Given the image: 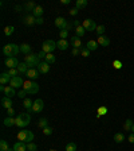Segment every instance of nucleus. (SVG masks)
Listing matches in <instances>:
<instances>
[{
    "instance_id": "obj_10",
    "label": "nucleus",
    "mask_w": 134,
    "mask_h": 151,
    "mask_svg": "<svg viewBox=\"0 0 134 151\" xmlns=\"http://www.w3.org/2000/svg\"><path fill=\"white\" fill-rule=\"evenodd\" d=\"M67 24H68V22L64 19L63 16H58L56 19H55V26H56L59 30H66Z\"/></svg>"
},
{
    "instance_id": "obj_3",
    "label": "nucleus",
    "mask_w": 134,
    "mask_h": 151,
    "mask_svg": "<svg viewBox=\"0 0 134 151\" xmlns=\"http://www.w3.org/2000/svg\"><path fill=\"white\" fill-rule=\"evenodd\" d=\"M24 62H26L27 65H28V68L30 69H35V68H38L39 65H40V59H39V57H38V54H28V55H26L24 57Z\"/></svg>"
},
{
    "instance_id": "obj_35",
    "label": "nucleus",
    "mask_w": 134,
    "mask_h": 151,
    "mask_svg": "<svg viewBox=\"0 0 134 151\" xmlns=\"http://www.w3.org/2000/svg\"><path fill=\"white\" fill-rule=\"evenodd\" d=\"M66 151H77V145L74 143V142H70V143H67L66 145Z\"/></svg>"
},
{
    "instance_id": "obj_5",
    "label": "nucleus",
    "mask_w": 134,
    "mask_h": 151,
    "mask_svg": "<svg viewBox=\"0 0 134 151\" xmlns=\"http://www.w3.org/2000/svg\"><path fill=\"white\" fill-rule=\"evenodd\" d=\"M23 89L26 90L27 93L30 94H36L39 92V85L35 82V81H24V85H23Z\"/></svg>"
},
{
    "instance_id": "obj_36",
    "label": "nucleus",
    "mask_w": 134,
    "mask_h": 151,
    "mask_svg": "<svg viewBox=\"0 0 134 151\" xmlns=\"http://www.w3.org/2000/svg\"><path fill=\"white\" fill-rule=\"evenodd\" d=\"M35 7H36V4L34 3V1H28V3L24 4V8H26L27 11H34L35 10Z\"/></svg>"
},
{
    "instance_id": "obj_1",
    "label": "nucleus",
    "mask_w": 134,
    "mask_h": 151,
    "mask_svg": "<svg viewBox=\"0 0 134 151\" xmlns=\"http://www.w3.org/2000/svg\"><path fill=\"white\" fill-rule=\"evenodd\" d=\"M20 52V46L15 45V43H8L3 47V54L6 55L7 58H12V57H16L19 54Z\"/></svg>"
},
{
    "instance_id": "obj_52",
    "label": "nucleus",
    "mask_w": 134,
    "mask_h": 151,
    "mask_svg": "<svg viewBox=\"0 0 134 151\" xmlns=\"http://www.w3.org/2000/svg\"><path fill=\"white\" fill-rule=\"evenodd\" d=\"M128 140H129V142H130V143H134V134H133V132H131L130 135H129Z\"/></svg>"
},
{
    "instance_id": "obj_46",
    "label": "nucleus",
    "mask_w": 134,
    "mask_h": 151,
    "mask_svg": "<svg viewBox=\"0 0 134 151\" xmlns=\"http://www.w3.org/2000/svg\"><path fill=\"white\" fill-rule=\"evenodd\" d=\"M18 96L20 97V99H26V96H27V92L24 89H20L19 92H18Z\"/></svg>"
},
{
    "instance_id": "obj_43",
    "label": "nucleus",
    "mask_w": 134,
    "mask_h": 151,
    "mask_svg": "<svg viewBox=\"0 0 134 151\" xmlns=\"http://www.w3.org/2000/svg\"><path fill=\"white\" fill-rule=\"evenodd\" d=\"M8 145H7V142L6 140H0V150L1 151H7L8 150Z\"/></svg>"
},
{
    "instance_id": "obj_32",
    "label": "nucleus",
    "mask_w": 134,
    "mask_h": 151,
    "mask_svg": "<svg viewBox=\"0 0 134 151\" xmlns=\"http://www.w3.org/2000/svg\"><path fill=\"white\" fill-rule=\"evenodd\" d=\"M44 61H46V62H47V64L52 65V64H54V62H55V61H56V58H55V55H54V54H52V53H51V54H47V55H46V58H44Z\"/></svg>"
},
{
    "instance_id": "obj_19",
    "label": "nucleus",
    "mask_w": 134,
    "mask_h": 151,
    "mask_svg": "<svg viewBox=\"0 0 134 151\" xmlns=\"http://www.w3.org/2000/svg\"><path fill=\"white\" fill-rule=\"evenodd\" d=\"M24 24L26 26H34V24H36V18L34 15H27L24 18Z\"/></svg>"
},
{
    "instance_id": "obj_47",
    "label": "nucleus",
    "mask_w": 134,
    "mask_h": 151,
    "mask_svg": "<svg viewBox=\"0 0 134 151\" xmlns=\"http://www.w3.org/2000/svg\"><path fill=\"white\" fill-rule=\"evenodd\" d=\"M68 12H70V15H71V16H77V15H78V12H79V10H78V8H73V10H70Z\"/></svg>"
},
{
    "instance_id": "obj_18",
    "label": "nucleus",
    "mask_w": 134,
    "mask_h": 151,
    "mask_svg": "<svg viewBox=\"0 0 134 151\" xmlns=\"http://www.w3.org/2000/svg\"><path fill=\"white\" fill-rule=\"evenodd\" d=\"M11 76L8 73H1L0 74V84L1 85H7V84H10L11 82Z\"/></svg>"
},
{
    "instance_id": "obj_29",
    "label": "nucleus",
    "mask_w": 134,
    "mask_h": 151,
    "mask_svg": "<svg viewBox=\"0 0 134 151\" xmlns=\"http://www.w3.org/2000/svg\"><path fill=\"white\" fill-rule=\"evenodd\" d=\"M125 140V135L122 134V132H117V134H114V142L115 143H122V142Z\"/></svg>"
},
{
    "instance_id": "obj_2",
    "label": "nucleus",
    "mask_w": 134,
    "mask_h": 151,
    "mask_svg": "<svg viewBox=\"0 0 134 151\" xmlns=\"http://www.w3.org/2000/svg\"><path fill=\"white\" fill-rule=\"evenodd\" d=\"M31 123V115L30 113H19L16 116V124L19 128H26L27 125Z\"/></svg>"
},
{
    "instance_id": "obj_50",
    "label": "nucleus",
    "mask_w": 134,
    "mask_h": 151,
    "mask_svg": "<svg viewBox=\"0 0 134 151\" xmlns=\"http://www.w3.org/2000/svg\"><path fill=\"white\" fill-rule=\"evenodd\" d=\"M7 113H8V116H12L13 117V115H15V109H13V108H8V109H7Z\"/></svg>"
},
{
    "instance_id": "obj_11",
    "label": "nucleus",
    "mask_w": 134,
    "mask_h": 151,
    "mask_svg": "<svg viewBox=\"0 0 134 151\" xmlns=\"http://www.w3.org/2000/svg\"><path fill=\"white\" fill-rule=\"evenodd\" d=\"M23 85H24V81H23V78L20 77V76H18V77H12L11 78V82H10V87L12 88H23Z\"/></svg>"
},
{
    "instance_id": "obj_31",
    "label": "nucleus",
    "mask_w": 134,
    "mask_h": 151,
    "mask_svg": "<svg viewBox=\"0 0 134 151\" xmlns=\"http://www.w3.org/2000/svg\"><path fill=\"white\" fill-rule=\"evenodd\" d=\"M38 125L40 127L42 130L46 128V127H48V119H47V117H42V119L38 122Z\"/></svg>"
},
{
    "instance_id": "obj_12",
    "label": "nucleus",
    "mask_w": 134,
    "mask_h": 151,
    "mask_svg": "<svg viewBox=\"0 0 134 151\" xmlns=\"http://www.w3.org/2000/svg\"><path fill=\"white\" fill-rule=\"evenodd\" d=\"M26 76L28 77V80L34 81V80H36V78L40 77V72H39L38 69H28V72L26 73Z\"/></svg>"
},
{
    "instance_id": "obj_16",
    "label": "nucleus",
    "mask_w": 134,
    "mask_h": 151,
    "mask_svg": "<svg viewBox=\"0 0 134 151\" xmlns=\"http://www.w3.org/2000/svg\"><path fill=\"white\" fill-rule=\"evenodd\" d=\"M97 42H98V45H99V46H103V47H107V46L110 45V39H109L106 35L98 36V39H97Z\"/></svg>"
},
{
    "instance_id": "obj_38",
    "label": "nucleus",
    "mask_w": 134,
    "mask_h": 151,
    "mask_svg": "<svg viewBox=\"0 0 134 151\" xmlns=\"http://www.w3.org/2000/svg\"><path fill=\"white\" fill-rule=\"evenodd\" d=\"M105 24H99L98 27H97V30H95V32L98 34V36H102L103 35V32H105Z\"/></svg>"
},
{
    "instance_id": "obj_30",
    "label": "nucleus",
    "mask_w": 134,
    "mask_h": 151,
    "mask_svg": "<svg viewBox=\"0 0 134 151\" xmlns=\"http://www.w3.org/2000/svg\"><path fill=\"white\" fill-rule=\"evenodd\" d=\"M85 34H86V30H85V27L83 26H79V27H77V29H75V35L77 36H83L85 35Z\"/></svg>"
},
{
    "instance_id": "obj_41",
    "label": "nucleus",
    "mask_w": 134,
    "mask_h": 151,
    "mask_svg": "<svg viewBox=\"0 0 134 151\" xmlns=\"http://www.w3.org/2000/svg\"><path fill=\"white\" fill-rule=\"evenodd\" d=\"M36 148H38V146L35 145V143H27V151H36Z\"/></svg>"
},
{
    "instance_id": "obj_6",
    "label": "nucleus",
    "mask_w": 134,
    "mask_h": 151,
    "mask_svg": "<svg viewBox=\"0 0 134 151\" xmlns=\"http://www.w3.org/2000/svg\"><path fill=\"white\" fill-rule=\"evenodd\" d=\"M55 49H56V42H54L52 39H47L42 43V52L47 53V54H51Z\"/></svg>"
},
{
    "instance_id": "obj_48",
    "label": "nucleus",
    "mask_w": 134,
    "mask_h": 151,
    "mask_svg": "<svg viewBox=\"0 0 134 151\" xmlns=\"http://www.w3.org/2000/svg\"><path fill=\"white\" fill-rule=\"evenodd\" d=\"M71 54H73V57H75V55H79L80 54V49H74L73 47V52H71Z\"/></svg>"
},
{
    "instance_id": "obj_27",
    "label": "nucleus",
    "mask_w": 134,
    "mask_h": 151,
    "mask_svg": "<svg viewBox=\"0 0 134 151\" xmlns=\"http://www.w3.org/2000/svg\"><path fill=\"white\" fill-rule=\"evenodd\" d=\"M87 4H89V1L87 0H77L75 1V8H78V10H83V8H86Z\"/></svg>"
},
{
    "instance_id": "obj_8",
    "label": "nucleus",
    "mask_w": 134,
    "mask_h": 151,
    "mask_svg": "<svg viewBox=\"0 0 134 151\" xmlns=\"http://www.w3.org/2000/svg\"><path fill=\"white\" fill-rule=\"evenodd\" d=\"M19 59L16 57H12V58H7L6 62H4V65H6L8 69H18V66H19Z\"/></svg>"
},
{
    "instance_id": "obj_26",
    "label": "nucleus",
    "mask_w": 134,
    "mask_h": 151,
    "mask_svg": "<svg viewBox=\"0 0 134 151\" xmlns=\"http://www.w3.org/2000/svg\"><path fill=\"white\" fill-rule=\"evenodd\" d=\"M28 69H30V68H28V65H27L24 61L20 62L19 66H18V70H19V73H20V74H26L27 72H28Z\"/></svg>"
},
{
    "instance_id": "obj_9",
    "label": "nucleus",
    "mask_w": 134,
    "mask_h": 151,
    "mask_svg": "<svg viewBox=\"0 0 134 151\" xmlns=\"http://www.w3.org/2000/svg\"><path fill=\"white\" fill-rule=\"evenodd\" d=\"M43 108H44V103H43V100L36 99L35 101H34V105H32V111H34V113H40L42 111H43Z\"/></svg>"
},
{
    "instance_id": "obj_42",
    "label": "nucleus",
    "mask_w": 134,
    "mask_h": 151,
    "mask_svg": "<svg viewBox=\"0 0 134 151\" xmlns=\"http://www.w3.org/2000/svg\"><path fill=\"white\" fill-rule=\"evenodd\" d=\"M90 53H91V52H90V50H89V49H86V47H85V49H80V55H83V57H85V58H87V57H89V55H90Z\"/></svg>"
},
{
    "instance_id": "obj_39",
    "label": "nucleus",
    "mask_w": 134,
    "mask_h": 151,
    "mask_svg": "<svg viewBox=\"0 0 134 151\" xmlns=\"http://www.w3.org/2000/svg\"><path fill=\"white\" fill-rule=\"evenodd\" d=\"M106 113H107V108H106V107H99L98 108V117L106 115Z\"/></svg>"
},
{
    "instance_id": "obj_44",
    "label": "nucleus",
    "mask_w": 134,
    "mask_h": 151,
    "mask_svg": "<svg viewBox=\"0 0 134 151\" xmlns=\"http://www.w3.org/2000/svg\"><path fill=\"white\" fill-rule=\"evenodd\" d=\"M59 36H61V39H66L68 36V30H61L59 31Z\"/></svg>"
},
{
    "instance_id": "obj_25",
    "label": "nucleus",
    "mask_w": 134,
    "mask_h": 151,
    "mask_svg": "<svg viewBox=\"0 0 134 151\" xmlns=\"http://www.w3.org/2000/svg\"><path fill=\"white\" fill-rule=\"evenodd\" d=\"M98 46L99 45H98V42L97 41H89L86 43V49H89L90 52H95L97 49H98Z\"/></svg>"
},
{
    "instance_id": "obj_37",
    "label": "nucleus",
    "mask_w": 134,
    "mask_h": 151,
    "mask_svg": "<svg viewBox=\"0 0 134 151\" xmlns=\"http://www.w3.org/2000/svg\"><path fill=\"white\" fill-rule=\"evenodd\" d=\"M122 66H123L122 61H119V59H114V61H113V68H114V69L119 70V69H122Z\"/></svg>"
},
{
    "instance_id": "obj_24",
    "label": "nucleus",
    "mask_w": 134,
    "mask_h": 151,
    "mask_svg": "<svg viewBox=\"0 0 134 151\" xmlns=\"http://www.w3.org/2000/svg\"><path fill=\"white\" fill-rule=\"evenodd\" d=\"M31 50L32 49L28 43H22V45H20V53H23V54H26V55L31 54Z\"/></svg>"
},
{
    "instance_id": "obj_49",
    "label": "nucleus",
    "mask_w": 134,
    "mask_h": 151,
    "mask_svg": "<svg viewBox=\"0 0 134 151\" xmlns=\"http://www.w3.org/2000/svg\"><path fill=\"white\" fill-rule=\"evenodd\" d=\"M46 55H47V53H44V52H39V53H38V57H39V59H44V58H46Z\"/></svg>"
},
{
    "instance_id": "obj_53",
    "label": "nucleus",
    "mask_w": 134,
    "mask_h": 151,
    "mask_svg": "<svg viewBox=\"0 0 134 151\" xmlns=\"http://www.w3.org/2000/svg\"><path fill=\"white\" fill-rule=\"evenodd\" d=\"M43 22H44V20H43V18H36V24H39V26H40V24H43Z\"/></svg>"
},
{
    "instance_id": "obj_23",
    "label": "nucleus",
    "mask_w": 134,
    "mask_h": 151,
    "mask_svg": "<svg viewBox=\"0 0 134 151\" xmlns=\"http://www.w3.org/2000/svg\"><path fill=\"white\" fill-rule=\"evenodd\" d=\"M68 42L66 41V39H59V41L56 42V49H59V50H66L67 47H68Z\"/></svg>"
},
{
    "instance_id": "obj_33",
    "label": "nucleus",
    "mask_w": 134,
    "mask_h": 151,
    "mask_svg": "<svg viewBox=\"0 0 134 151\" xmlns=\"http://www.w3.org/2000/svg\"><path fill=\"white\" fill-rule=\"evenodd\" d=\"M13 31H15V27H13V26H7L6 29H4V35H6V36H11L13 34Z\"/></svg>"
},
{
    "instance_id": "obj_4",
    "label": "nucleus",
    "mask_w": 134,
    "mask_h": 151,
    "mask_svg": "<svg viewBox=\"0 0 134 151\" xmlns=\"http://www.w3.org/2000/svg\"><path fill=\"white\" fill-rule=\"evenodd\" d=\"M18 140L23 142V143H31L34 140V134L28 130H22V131L18 132Z\"/></svg>"
},
{
    "instance_id": "obj_14",
    "label": "nucleus",
    "mask_w": 134,
    "mask_h": 151,
    "mask_svg": "<svg viewBox=\"0 0 134 151\" xmlns=\"http://www.w3.org/2000/svg\"><path fill=\"white\" fill-rule=\"evenodd\" d=\"M36 69L40 72V74H47L48 72H50V64H47L46 61H42L40 65H39Z\"/></svg>"
},
{
    "instance_id": "obj_54",
    "label": "nucleus",
    "mask_w": 134,
    "mask_h": 151,
    "mask_svg": "<svg viewBox=\"0 0 134 151\" xmlns=\"http://www.w3.org/2000/svg\"><path fill=\"white\" fill-rule=\"evenodd\" d=\"M61 3L63 6H67V4H70V0H61Z\"/></svg>"
},
{
    "instance_id": "obj_28",
    "label": "nucleus",
    "mask_w": 134,
    "mask_h": 151,
    "mask_svg": "<svg viewBox=\"0 0 134 151\" xmlns=\"http://www.w3.org/2000/svg\"><path fill=\"white\" fill-rule=\"evenodd\" d=\"M43 12H44V11H43V7H42V6H36L35 10L32 11V15L35 16V18H42Z\"/></svg>"
},
{
    "instance_id": "obj_51",
    "label": "nucleus",
    "mask_w": 134,
    "mask_h": 151,
    "mask_svg": "<svg viewBox=\"0 0 134 151\" xmlns=\"http://www.w3.org/2000/svg\"><path fill=\"white\" fill-rule=\"evenodd\" d=\"M73 26L77 29V27H79V26H82L80 24V20H73Z\"/></svg>"
},
{
    "instance_id": "obj_57",
    "label": "nucleus",
    "mask_w": 134,
    "mask_h": 151,
    "mask_svg": "<svg viewBox=\"0 0 134 151\" xmlns=\"http://www.w3.org/2000/svg\"><path fill=\"white\" fill-rule=\"evenodd\" d=\"M131 132H133V134H134V124H133V128H131Z\"/></svg>"
},
{
    "instance_id": "obj_7",
    "label": "nucleus",
    "mask_w": 134,
    "mask_h": 151,
    "mask_svg": "<svg viewBox=\"0 0 134 151\" xmlns=\"http://www.w3.org/2000/svg\"><path fill=\"white\" fill-rule=\"evenodd\" d=\"M82 26L85 27V30H86V31H95L97 27H98V24H97L93 19H86V20H83Z\"/></svg>"
},
{
    "instance_id": "obj_20",
    "label": "nucleus",
    "mask_w": 134,
    "mask_h": 151,
    "mask_svg": "<svg viewBox=\"0 0 134 151\" xmlns=\"http://www.w3.org/2000/svg\"><path fill=\"white\" fill-rule=\"evenodd\" d=\"M4 96H7V97H13L16 94V90H15V88H12V87H6L4 88Z\"/></svg>"
},
{
    "instance_id": "obj_55",
    "label": "nucleus",
    "mask_w": 134,
    "mask_h": 151,
    "mask_svg": "<svg viewBox=\"0 0 134 151\" xmlns=\"http://www.w3.org/2000/svg\"><path fill=\"white\" fill-rule=\"evenodd\" d=\"M15 10H16V11H18V12H19V11H20V10H22V7H20V6H16V7H15Z\"/></svg>"
},
{
    "instance_id": "obj_34",
    "label": "nucleus",
    "mask_w": 134,
    "mask_h": 151,
    "mask_svg": "<svg viewBox=\"0 0 134 151\" xmlns=\"http://www.w3.org/2000/svg\"><path fill=\"white\" fill-rule=\"evenodd\" d=\"M133 124H134V122L131 119H128L126 122H125V124H123V128L126 130V131H131V128H133Z\"/></svg>"
},
{
    "instance_id": "obj_22",
    "label": "nucleus",
    "mask_w": 134,
    "mask_h": 151,
    "mask_svg": "<svg viewBox=\"0 0 134 151\" xmlns=\"http://www.w3.org/2000/svg\"><path fill=\"white\" fill-rule=\"evenodd\" d=\"M3 124L6 125V127H12V125H15V124H16V117L8 116V117H6V119L3 120Z\"/></svg>"
},
{
    "instance_id": "obj_40",
    "label": "nucleus",
    "mask_w": 134,
    "mask_h": 151,
    "mask_svg": "<svg viewBox=\"0 0 134 151\" xmlns=\"http://www.w3.org/2000/svg\"><path fill=\"white\" fill-rule=\"evenodd\" d=\"M8 74H10L11 77H18L20 73L18 69H8Z\"/></svg>"
},
{
    "instance_id": "obj_58",
    "label": "nucleus",
    "mask_w": 134,
    "mask_h": 151,
    "mask_svg": "<svg viewBox=\"0 0 134 151\" xmlns=\"http://www.w3.org/2000/svg\"><path fill=\"white\" fill-rule=\"evenodd\" d=\"M50 151H56V150H50Z\"/></svg>"
},
{
    "instance_id": "obj_15",
    "label": "nucleus",
    "mask_w": 134,
    "mask_h": 151,
    "mask_svg": "<svg viewBox=\"0 0 134 151\" xmlns=\"http://www.w3.org/2000/svg\"><path fill=\"white\" fill-rule=\"evenodd\" d=\"M1 107L3 108H6V109H8V108H12V100L10 99V97H7V96H4V97H1Z\"/></svg>"
},
{
    "instance_id": "obj_13",
    "label": "nucleus",
    "mask_w": 134,
    "mask_h": 151,
    "mask_svg": "<svg viewBox=\"0 0 134 151\" xmlns=\"http://www.w3.org/2000/svg\"><path fill=\"white\" fill-rule=\"evenodd\" d=\"M32 105H34V101H32L30 97H26V99L23 100V107L27 109V113H34V111H32Z\"/></svg>"
},
{
    "instance_id": "obj_17",
    "label": "nucleus",
    "mask_w": 134,
    "mask_h": 151,
    "mask_svg": "<svg viewBox=\"0 0 134 151\" xmlns=\"http://www.w3.org/2000/svg\"><path fill=\"white\" fill-rule=\"evenodd\" d=\"M71 45H73L74 49H80L82 47V42H80V38L77 35H73V38H71Z\"/></svg>"
},
{
    "instance_id": "obj_45",
    "label": "nucleus",
    "mask_w": 134,
    "mask_h": 151,
    "mask_svg": "<svg viewBox=\"0 0 134 151\" xmlns=\"http://www.w3.org/2000/svg\"><path fill=\"white\" fill-rule=\"evenodd\" d=\"M52 131H54V130H52L50 125H48V127H46V128H43V134H44L46 136H50L52 134Z\"/></svg>"
},
{
    "instance_id": "obj_56",
    "label": "nucleus",
    "mask_w": 134,
    "mask_h": 151,
    "mask_svg": "<svg viewBox=\"0 0 134 151\" xmlns=\"http://www.w3.org/2000/svg\"><path fill=\"white\" fill-rule=\"evenodd\" d=\"M7 151H15V150H13V148H8V150H7Z\"/></svg>"
},
{
    "instance_id": "obj_21",
    "label": "nucleus",
    "mask_w": 134,
    "mask_h": 151,
    "mask_svg": "<svg viewBox=\"0 0 134 151\" xmlns=\"http://www.w3.org/2000/svg\"><path fill=\"white\" fill-rule=\"evenodd\" d=\"M12 148L15 151H27V145L23 143V142H16Z\"/></svg>"
}]
</instances>
